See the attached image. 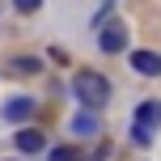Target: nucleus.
Here are the masks:
<instances>
[{"mask_svg":"<svg viewBox=\"0 0 161 161\" xmlns=\"http://www.w3.org/2000/svg\"><path fill=\"white\" fill-rule=\"evenodd\" d=\"M42 144H47V136H42L38 127H21L17 131V148H21V153H38Z\"/></svg>","mask_w":161,"mask_h":161,"instance_id":"obj_6","label":"nucleus"},{"mask_svg":"<svg viewBox=\"0 0 161 161\" xmlns=\"http://www.w3.org/2000/svg\"><path fill=\"white\" fill-rule=\"evenodd\" d=\"M30 114H34L30 97H8V106H4V119L8 123H21V119H30Z\"/></svg>","mask_w":161,"mask_h":161,"instance_id":"obj_5","label":"nucleus"},{"mask_svg":"<svg viewBox=\"0 0 161 161\" xmlns=\"http://www.w3.org/2000/svg\"><path fill=\"white\" fill-rule=\"evenodd\" d=\"M72 89H76V97H80L85 110H102V106L110 102V80L102 72H93V68H80L72 76Z\"/></svg>","mask_w":161,"mask_h":161,"instance_id":"obj_1","label":"nucleus"},{"mask_svg":"<svg viewBox=\"0 0 161 161\" xmlns=\"http://www.w3.org/2000/svg\"><path fill=\"white\" fill-rule=\"evenodd\" d=\"M97 47H102V51H110V55H114V51H123V47H127V30H123L119 21H114V25H106V30L97 34Z\"/></svg>","mask_w":161,"mask_h":161,"instance_id":"obj_3","label":"nucleus"},{"mask_svg":"<svg viewBox=\"0 0 161 161\" xmlns=\"http://www.w3.org/2000/svg\"><path fill=\"white\" fill-rule=\"evenodd\" d=\"M131 68L140 76H161V55L157 51H131Z\"/></svg>","mask_w":161,"mask_h":161,"instance_id":"obj_4","label":"nucleus"},{"mask_svg":"<svg viewBox=\"0 0 161 161\" xmlns=\"http://www.w3.org/2000/svg\"><path fill=\"white\" fill-rule=\"evenodd\" d=\"M38 59H34V55H17V59H8V64H4V72L8 76H34V72H38Z\"/></svg>","mask_w":161,"mask_h":161,"instance_id":"obj_7","label":"nucleus"},{"mask_svg":"<svg viewBox=\"0 0 161 161\" xmlns=\"http://www.w3.org/2000/svg\"><path fill=\"white\" fill-rule=\"evenodd\" d=\"M157 127H161V102H140L136 119H131V140L136 144H148Z\"/></svg>","mask_w":161,"mask_h":161,"instance_id":"obj_2","label":"nucleus"},{"mask_svg":"<svg viewBox=\"0 0 161 161\" xmlns=\"http://www.w3.org/2000/svg\"><path fill=\"white\" fill-rule=\"evenodd\" d=\"M72 131H76V136H93V131H97V119H93V114H76V119H72Z\"/></svg>","mask_w":161,"mask_h":161,"instance_id":"obj_8","label":"nucleus"},{"mask_svg":"<svg viewBox=\"0 0 161 161\" xmlns=\"http://www.w3.org/2000/svg\"><path fill=\"white\" fill-rule=\"evenodd\" d=\"M51 161H80V148L76 144H59L55 153H51Z\"/></svg>","mask_w":161,"mask_h":161,"instance_id":"obj_9","label":"nucleus"}]
</instances>
